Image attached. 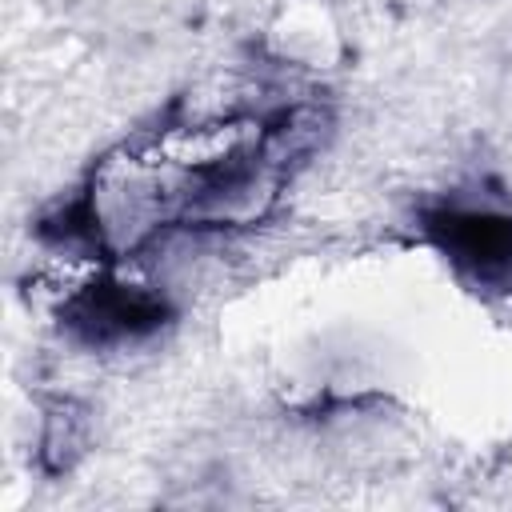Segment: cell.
<instances>
[{
  "instance_id": "1",
  "label": "cell",
  "mask_w": 512,
  "mask_h": 512,
  "mask_svg": "<svg viewBox=\"0 0 512 512\" xmlns=\"http://www.w3.org/2000/svg\"><path fill=\"white\" fill-rule=\"evenodd\" d=\"M324 128L320 108L296 104L140 132L92 168L84 192L48 216L40 236L120 260L172 228H248L276 208Z\"/></svg>"
},
{
  "instance_id": "2",
  "label": "cell",
  "mask_w": 512,
  "mask_h": 512,
  "mask_svg": "<svg viewBox=\"0 0 512 512\" xmlns=\"http://www.w3.org/2000/svg\"><path fill=\"white\" fill-rule=\"evenodd\" d=\"M428 244L476 288L512 284V208L448 200L420 216Z\"/></svg>"
},
{
  "instance_id": "3",
  "label": "cell",
  "mask_w": 512,
  "mask_h": 512,
  "mask_svg": "<svg viewBox=\"0 0 512 512\" xmlns=\"http://www.w3.org/2000/svg\"><path fill=\"white\" fill-rule=\"evenodd\" d=\"M168 300L140 288L124 284L116 276H96L80 284L72 296L60 304V324L68 336H76L88 348H116L144 340L168 324Z\"/></svg>"
},
{
  "instance_id": "4",
  "label": "cell",
  "mask_w": 512,
  "mask_h": 512,
  "mask_svg": "<svg viewBox=\"0 0 512 512\" xmlns=\"http://www.w3.org/2000/svg\"><path fill=\"white\" fill-rule=\"evenodd\" d=\"M84 436H88V420L76 404L60 400L48 420H44V436H40V460L44 468L56 476V472H68L72 460L84 452Z\"/></svg>"
}]
</instances>
